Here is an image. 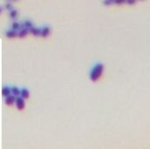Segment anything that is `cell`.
Wrapping results in <instances>:
<instances>
[{
    "label": "cell",
    "instance_id": "1",
    "mask_svg": "<svg viewBox=\"0 0 150 149\" xmlns=\"http://www.w3.org/2000/svg\"><path fill=\"white\" fill-rule=\"evenodd\" d=\"M104 69H105V67L102 63H100V62L96 63L91 68L90 74H89L91 81H92L94 82L98 81L100 78H101V76L104 73Z\"/></svg>",
    "mask_w": 150,
    "mask_h": 149
},
{
    "label": "cell",
    "instance_id": "2",
    "mask_svg": "<svg viewBox=\"0 0 150 149\" xmlns=\"http://www.w3.org/2000/svg\"><path fill=\"white\" fill-rule=\"evenodd\" d=\"M15 105L19 111H23L26 107V103H25V99L21 97L20 96L16 97V101H15Z\"/></svg>",
    "mask_w": 150,
    "mask_h": 149
},
{
    "label": "cell",
    "instance_id": "3",
    "mask_svg": "<svg viewBox=\"0 0 150 149\" xmlns=\"http://www.w3.org/2000/svg\"><path fill=\"white\" fill-rule=\"evenodd\" d=\"M16 97H17V96H13L12 94H10L9 96H7L5 97V104L7 106H12V105L15 104Z\"/></svg>",
    "mask_w": 150,
    "mask_h": 149
},
{
    "label": "cell",
    "instance_id": "4",
    "mask_svg": "<svg viewBox=\"0 0 150 149\" xmlns=\"http://www.w3.org/2000/svg\"><path fill=\"white\" fill-rule=\"evenodd\" d=\"M50 27L48 26H44L41 28V36L43 38H47L50 34Z\"/></svg>",
    "mask_w": 150,
    "mask_h": 149
},
{
    "label": "cell",
    "instance_id": "5",
    "mask_svg": "<svg viewBox=\"0 0 150 149\" xmlns=\"http://www.w3.org/2000/svg\"><path fill=\"white\" fill-rule=\"evenodd\" d=\"M5 36L9 39H13V38H16L18 37V32L17 31H14L12 29H9L5 32Z\"/></svg>",
    "mask_w": 150,
    "mask_h": 149
},
{
    "label": "cell",
    "instance_id": "6",
    "mask_svg": "<svg viewBox=\"0 0 150 149\" xmlns=\"http://www.w3.org/2000/svg\"><path fill=\"white\" fill-rule=\"evenodd\" d=\"M29 32L33 36H41V28L32 26V28L29 29Z\"/></svg>",
    "mask_w": 150,
    "mask_h": 149
},
{
    "label": "cell",
    "instance_id": "7",
    "mask_svg": "<svg viewBox=\"0 0 150 149\" xmlns=\"http://www.w3.org/2000/svg\"><path fill=\"white\" fill-rule=\"evenodd\" d=\"M29 34V29L27 28H21L19 32H18V37L20 38H25Z\"/></svg>",
    "mask_w": 150,
    "mask_h": 149
},
{
    "label": "cell",
    "instance_id": "8",
    "mask_svg": "<svg viewBox=\"0 0 150 149\" xmlns=\"http://www.w3.org/2000/svg\"><path fill=\"white\" fill-rule=\"evenodd\" d=\"M20 96L24 99H28L30 96V92L27 88H22L20 89Z\"/></svg>",
    "mask_w": 150,
    "mask_h": 149
},
{
    "label": "cell",
    "instance_id": "9",
    "mask_svg": "<svg viewBox=\"0 0 150 149\" xmlns=\"http://www.w3.org/2000/svg\"><path fill=\"white\" fill-rule=\"evenodd\" d=\"M11 29H12V30H14V31H17V32H19V31L22 28L21 24L19 23V22H17V21H13V22L11 23Z\"/></svg>",
    "mask_w": 150,
    "mask_h": 149
},
{
    "label": "cell",
    "instance_id": "10",
    "mask_svg": "<svg viewBox=\"0 0 150 149\" xmlns=\"http://www.w3.org/2000/svg\"><path fill=\"white\" fill-rule=\"evenodd\" d=\"M10 94H11V87H9V86H4L2 88V95H3V96L5 97V96H9Z\"/></svg>",
    "mask_w": 150,
    "mask_h": 149
},
{
    "label": "cell",
    "instance_id": "11",
    "mask_svg": "<svg viewBox=\"0 0 150 149\" xmlns=\"http://www.w3.org/2000/svg\"><path fill=\"white\" fill-rule=\"evenodd\" d=\"M11 94L15 96H20V89L17 86H13L11 88Z\"/></svg>",
    "mask_w": 150,
    "mask_h": 149
},
{
    "label": "cell",
    "instance_id": "12",
    "mask_svg": "<svg viewBox=\"0 0 150 149\" xmlns=\"http://www.w3.org/2000/svg\"><path fill=\"white\" fill-rule=\"evenodd\" d=\"M21 26L23 28L30 29L33 26V25H32V22L31 20H25V21H23V23H21Z\"/></svg>",
    "mask_w": 150,
    "mask_h": 149
},
{
    "label": "cell",
    "instance_id": "13",
    "mask_svg": "<svg viewBox=\"0 0 150 149\" xmlns=\"http://www.w3.org/2000/svg\"><path fill=\"white\" fill-rule=\"evenodd\" d=\"M18 15H19V12H18V11H17L16 9H12L11 11H10V18H11V20L17 19V17H18Z\"/></svg>",
    "mask_w": 150,
    "mask_h": 149
},
{
    "label": "cell",
    "instance_id": "14",
    "mask_svg": "<svg viewBox=\"0 0 150 149\" xmlns=\"http://www.w3.org/2000/svg\"><path fill=\"white\" fill-rule=\"evenodd\" d=\"M114 3V0H105L104 1V5H112Z\"/></svg>",
    "mask_w": 150,
    "mask_h": 149
},
{
    "label": "cell",
    "instance_id": "15",
    "mask_svg": "<svg viewBox=\"0 0 150 149\" xmlns=\"http://www.w3.org/2000/svg\"><path fill=\"white\" fill-rule=\"evenodd\" d=\"M124 3H126V0H114V4L117 5H122Z\"/></svg>",
    "mask_w": 150,
    "mask_h": 149
},
{
    "label": "cell",
    "instance_id": "16",
    "mask_svg": "<svg viewBox=\"0 0 150 149\" xmlns=\"http://www.w3.org/2000/svg\"><path fill=\"white\" fill-rule=\"evenodd\" d=\"M5 8H6L8 11H11L12 9H14L13 6H12V5H11V3H7V4H5Z\"/></svg>",
    "mask_w": 150,
    "mask_h": 149
},
{
    "label": "cell",
    "instance_id": "17",
    "mask_svg": "<svg viewBox=\"0 0 150 149\" xmlns=\"http://www.w3.org/2000/svg\"><path fill=\"white\" fill-rule=\"evenodd\" d=\"M126 3L130 5H132L136 3V0H126Z\"/></svg>",
    "mask_w": 150,
    "mask_h": 149
},
{
    "label": "cell",
    "instance_id": "18",
    "mask_svg": "<svg viewBox=\"0 0 150 149\" xmlns=\"http://www.w3.org/2000/svg\"><path fill=\"white\" fill-rule=\"evenodd\" d=\"M2 11H3V8H2V6H1V5H0V13L2 12Z\"/></svg>",
    "mask_w": 150,
    "mask_h": 149
},
{
    "label": "cell",
    "instance_id": "19",
    "mask_svg": "<svg viewBox=\"0 0 150 149\" xmlns=\"http://www.w3.org/2000/svg\"><path fill=\"white\" fill-rule=\"evenodd\" d=\"M14 1H17V0H14Z\"/></svg>",
    "mask_w": 150,
    "mask_h": 149
}]
</instances>
